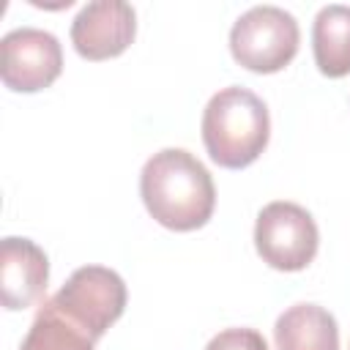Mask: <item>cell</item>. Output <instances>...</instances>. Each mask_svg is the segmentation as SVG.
I'll list each match as a JSON object with an SVG mask.
<instances>
[{"mask_svg":"<svg viewBox=\"0 0 350 350\" xmlns=\"http://www.w3.org/2000/svg\"><path fill=\"white\" fill-rule=\"evenodd\" d=\"M139 194L148 213L167 230L189 232L202 227L216 208V186L205 164L183 150L153 153L139 175Z\"/></svg>","mask_w":350,"mask_h":350,"instance_id":"obj_1","label":"cell"},{"mask_svg":"<svg viewBox=\"0 0 350 350\" xmlns=\"http://www.w3.org/2000/svg\"><path fill=\"white\" fill-rule=\"evenodd\" d=\"M271 137L265 101L249 88L230 85L211 96L202 112V142L208 156L227 170L249 167L260 159Z\"/></svg>","mask_w":350,"mask_h":350,"instance_id":"obj_2","label":"cell"},{"mask_svg":"<svg viewBox=\"0 0 350 350\" xmlns=\"http://www.w3.org/2000/svg\"><path fill=\"white\" fill-rule=\"evenodd\" d=\"M126 298L129 293L120 273L104 265H82L46 304L96 342L123 314Z\"/></svg>","mask_w":350,"mask_h":350,"instance_id":"obj_3","label":"cell"},{"mask_svg":"<svg viewBox=\"0 0 350 350\" xmlns=\"http://www.w3.org/2000/svg\"><path fill=\"white\" fill-rule=\"evenodd\" d=\"M301 30L290 11L279 5H254L243 11L230 30V52L238 66L254 74L282 71L298 52Z\"/></svg>","mask_w":350,"mask_h":350,"instance_id":"obj_4","label":"cell"},{"mask_svg":"<svg viewBox=\"0 0 350 350\" xmlns=\"http://www.w3.org/2000/svg\"><path fill=\"white\" fill-rule=\"evenodd\" d=\"M320 232L306 208L298 202H268L254 221V246L262 262L276 271H304L317 254Z\"/></svg>","mask_w":350,"mask_h":350,"instance_id":"obj_5","label":"cell"},{"mask_svg":"<svg viewBox=\"0 0 350 350\" xmlns=\"http://www.w3.org/2000/svg\"><path fill=\"white\" fill-rule=\"evenodd\" d=\"M63 71L60 41L41 27H16L0 41V77L8 90L36 93Z\"/></svg>","mask_w":350,"mask_h":350,"instance_id":"obj_6","label":"cell"},{"mask_svg":"<svg viewBox=\"0 0 350 350\" xmlns=\"http://www.w3.org/2000/svg\"><path fill=\"white\" fill-rule=\"evenodd\" d=\"M137 33V14L123 0H93L71 22V44L85 60H109L123 55Z\"/></svg>","mask_w":350,"mask_h":350,"instance_id":"obj_7","label":"cell"},{"mask_svg":"<svg viewBox=\"0 0 350 350\" xmlns=\"http://www.w3.org/2000/svg\"><path fill=\"white\" fill-rule=\"evenodd\" d=\"M49 260L30 238L8 235L0 243V298L11 312L27 309L44 298Z\"/></svg>","mask_w":350,"mask_h":350,"instance_id":"obj_8","label":"cell"},{"mask_svg":"<svg viewBox=\"0 0 350 350\" xmlns=\"http://www.w3.org/2000/svg\"><path fill=\"white\" fill-rule=\"evenodd\" d=\"M276 350H339V325L317 304L287 306L273 325Z\"/></svg>","mask_w":350,"mask_h":350,"instance_id":"obj_9","label":"cell"},{"mask_svg":"<svg viewBox=\"0 0 350 350\" xmlns=\"http://www.w3.org/2000/svg\"><path fill=\"white\" fill-rule=\"evenodd\" d=\"M312 52L320 74L339 79L350 74V5H323L312 25Z\"/></svg>","mask_w":350,"mask_h":350,"instance_id":"obj_10","label":"cell"},{"mask_svg":"<svg viewBox=\"0 0 350 350\" xmlns=\"http://www.w3.org/2000/svg\"><path fill=\"white\" fill-rule=\"evenodd\" d=\"M93 339L57 314L46 301L27 328L19 350H93Z\"/></svg>","mask_w":350,"mask_h":350,"instance_id":"obj_11","label":"cell"},{"mask_svg":"<svg viewBox=\"0 0 350 350\" xmlns=\"http://www.w3.org/2000/svg\"><path fill=\"white\" fill-rule=\"evenodd\" d=\"M205 350H268V342L254 328H224L205 345Z\"/></svg>","mask_w":350,"mask_h":350,"instance_id":"obj_12","label":"cell"}]
</instances>
